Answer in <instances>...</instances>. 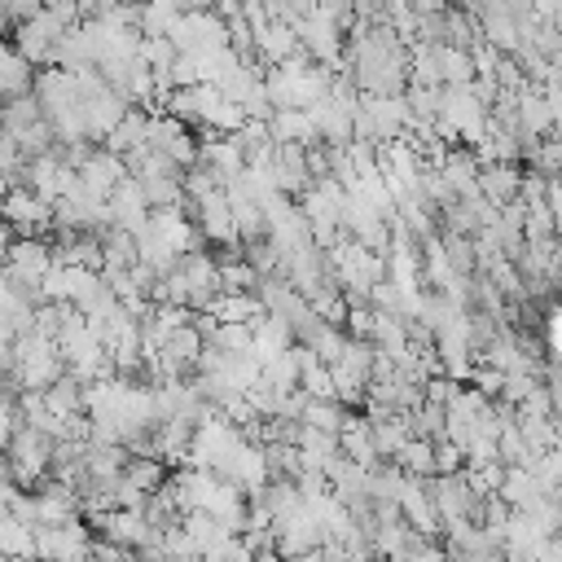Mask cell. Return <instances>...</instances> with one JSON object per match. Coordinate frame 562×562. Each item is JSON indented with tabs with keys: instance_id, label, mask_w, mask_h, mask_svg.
Returning <instances> with one entry per match:
<instances>
[{
	"instance_id": "cell-2",
	"label": "cell",
	"mask_w": 562,
	"mask_h": 562,
	"mask_svg": "<svg viewBox=\"0 0 562 562\" xmlns=\"http://www.w3.org/2000/svg\"><path fill=\"white\" fill-rule=\"evenodd\" d=\"M294 31H299V44L312 53V61H321V66H329V70L342 61V44H347V35L334 26V18H329L325 9L303 13V18L294 22Z\"/></svg>"
},
{
	"instance_id": "cell-11",
	"label": "cell",
	"mask_w": 562,
	"mask_h": 562,
	"mask_svg": "<svg viewBox=\"0 0 562 562\" xmlns=\"http://www.w3.org/2000/svg\"><path fill=\"white\" fill-rule=\"evenodd\" d=\"M544 351H553V364H562V307H553L544 321Z\"/></svg>"
},
{
	"instance_id": "cell-8",
	"label": "cell",
	"mask_w": 562,
	"mask_h": 562,
	"mask_svg": "<svg viewBox=\"0 0 562 562\" xmlns=\"http://www.w3.org/2000/svg\"><path fill=\"white\" fill-rule=\"evenodd\" d=\"M35 66L13 48V44H4L0 40V101H9V97H26V92H35Z\"/></svg>"
},
{
	"instance_id": "cell-10",
	"label": "cell",
	"mask_w": 562,
	"mask_h": 562,
	"mask_svg": "<svg viewBox=\"0 0 562 562\" xmlns=\"http://www.w3.org/2000/svg\"><path fill=\"white\" fill-rule=\"evenodd\" d=\"M435 53H439V75H443V83H470V79L479 75V66H474V48L439 44Z\"/></svg>"
},
{
	"instance_id": "cell-9",
	"label": "cell",
	"mask_w": 562,
	"mask_h": 562,
	"mask_svg": "<svg viewBox=\"0 0 562 562\" xmlns=\"http://www.w3.org/2000/svg\"><path fill=\"white\" fill-rule=\"evenodd\" d=\"M268 132H272V140H281V145H316V140H321L312 110H272Z\"/></svg>"
},
{
	"instance_id": "cell-6",
	"label": "cell",
	"mask_w": 562,
	"mask_h": 562,
	"mask_svg": "<svg viewBox=\"0 0 562 562\" xmlns=\"http://www.w3.org/2000/svg\"><path fill=\"white\" fill-rule=\"evenodd\" d=\"M479 193L492 206L518 202L522 198V171H518V162H483L479 167Z\"/></svg>"
},
{
	"instance_id": "cell-14",
	"label": "cell",
	"mask_w": 562,
	"mask_h": 562,
	"mask_svg": "<svg viewBox=\"0 0 562 562\" xmlns=\"http://www.w3.org/2000/svg\"><path fill=\"white\" fill-rule=\"evenodd\" d=\"M9 26H13V13H9V4H4V0H0V35H4V31H9Z\"/></svg>"
},
{
	"instance_id": "cell-4",
	"label": "cell",
	"mask_w": 562,
	"mask_h": 562,
	"mask_svg": "<svg viewBox=\"0 0 562 562\" xmlns=\"http://www.w3.org/2000/svg\"><path fill=\"white\" fill-rule=\"evenodd\" d=\"M110 202V215H114V224L119 228H132V233H140L145 228V220H149V198H145V189H140V180L127 171L119 184H114V193L105 198Z\"/></svg>"
},
{
	"instance_id": "cell-12",
	"label": "cell",
	"mask_w": 562,
	"mask_h": 562,
	"mask_svg": "<svg viewBox=\"0 0 562 562\" xmlns=\"http://www.w3.org/2000/svg\"><path fill=\"white\" fill-rule=\"evenodd\" d=\"M4 4H9V13H13V26H18V22H26L31 13H40V9H44V0H4Z\"/></svg>"
},
{
	"instance_id": "cell-3",
	"label": "cell",
	"mask_w": 562,
	"mask_h": 562,
	"mask_svg": "<svg viewBox=\"0 0 562 562\" xmlns=\"http://www.w3.org/2000/svg\"><path fill=\"white\" fill-rule=\"evenodd\" d=\"M149 149L162 154V158H171V162H180V167H193L198 154H202V145L193 140L189 123L176 119V114H167V110L162 114H149Z\"/></svg>"
},
{
	"instance_id": "cell-1",
	"label": "cell",
	"mask_w": 562,
	"mask_h": 562,
	"mask_svg": "<svg viewBox=\"0 0 562 562\" xmlns=\"http://www.w3.org/2000/svg\"><path fill=\"white\" fill-rule=\"evenodd\" d=\"M53 448H57V439L48 435V430H40V426H18L13 435H9V470H13V479L18 483H35L48 465H53Z\"/></svg>"
},
{
	"instance_id": "cell-13",
	"label": "cell",
	"mask_w": 562,
	"mask_h": 562,
	"mask_svg": "<svg viewBox=\"0 0 562 562\" xmlns=\"http://www.w3.org/2000/svg\"><path fill=\"white\" fill-rule=\"evenodd\" d=\"M408 4H413L417 13H439V9H448L452 0H408Z\"/></svg>"
},
{
	"instance_id": "cell-7",
	"label": "cell",
	"mask_w": 562,
	"mask_h": 562,
	"mask_svg": "<svg viewBox=\"0 0 562 562\" xmlns=\"http://www.w3.org/2000/svg\"><path fill=\"white\" fill-rule=\"evenodd\" d=\"M299 48H303V44H299V31H294L290 22H277V18H272L268 26L255 31V53H259L263 66H281V61H290Z\"/></svg>"
},
{
	"instance_id": "cell-5",
	"label": "cell",
	"mask_w": 562,
	"mask_h": 562,
	"mask_svg": "<svg viewBox=\"0 0 562 562\" xmlns=\"http://www.w3.org/2000/svg\"><path fill=\"white\" fill-rule=\"evenodd\" d=\"M123 176H127V162H123L114 149H92L88 162L79 167V184H83V193H92V198H110Z\"/></svg>"
}]
</instances>
